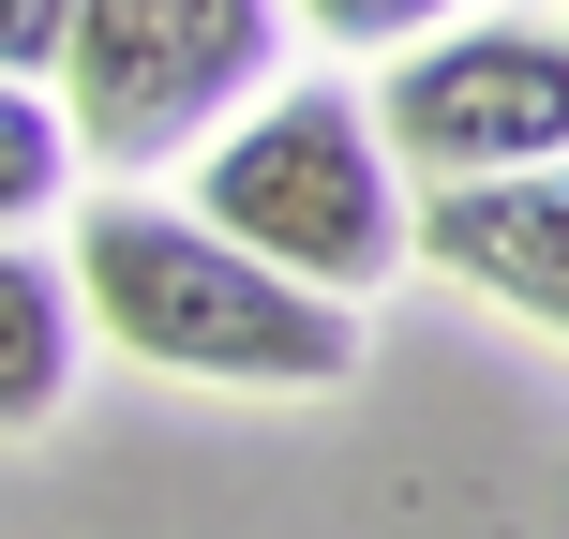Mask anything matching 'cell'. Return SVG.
<instances>
[{
	"mask_svg": "<svg viewBox=\"0 0 569 539\" xmlns=\"http://www.w3.org/2000/svg\"><path fill=\"white\" fill-rule=\"evenodd\" d=\"M76 315L150 375H196V390H345L360 375V300L330 285H284L270 256H240L226 226L166 196H90L76 210Z\"/></svg>",
	"mask_w": 569,
	"mask_h": 539,
	"instance_id": "obj_1",
	"label": "cell"
},
{
	"mask_svg": "<svg viewBox=\"0 0 569 539\" xmlns=\"http://www.w3.org/2000/svg\"><path fill=\"white\" fill-rule=\"evenodd\" d=\"M196 226H226L240 256H270L284 285H330V300H375L420 240H405V166L375 136L360 90H256L226 136L196 150Z\"/></svg>",
	"mask_w": 569,
	"mask_h": 539,
	"instance_id": "obj_2",
	"label": "cell"
},
{
	"mask_svg": "<svg viewBox=\"0 0 569 539\" xmlns=\"http://www.w3.org/2000/svg\"><path fill=\"white\" fill-rule=\"evenodd\" d=\"M284 30H300L284 0H76L46 90L90 166H180L270 90Z\"/></svg>",
	"mask_w": 569,
	"mask_h": 539,
	"instance_id": "obj_3",
	"label": "cell"
},
{
	"mask_svg": "<svg viewBox=\"0 0 569 539\" xmlns=\"http://www.w3.org/2000/svg\"><path fill=\"white\" fill-rule=\"evenodd\" d=\"M405 180H525L569 150V30L540 16H450L390 60V106H375Z\"/></svg>",
	"mask_w": 569,
	"mask_h": 539,
	"instance_id": "obj_4",
	"label": "cell"
},
{
	"mask_svg": "<svg viewBox=\"0 0 569 539\" xmlns=\"http://www.w3.org/2000/svg\"><path fill=\"white\" fill-rule=\"evenodd\" d=\"M405 240L465 300H495V315L569 345V150L525 166V180H435V210H405Z\"/></svg>",
	"mask_w": 569,
	"mask_h": 539,
	"instance_id": "obj_5",
	"label": "cell"
},
{
	"mask_svg": "<svg viewBox=\"0 0 569 539\" xmlns=\"http://www.w3.org/2000/svg\"><path fill=\"white\" fill-rule=\"evenodd\" d=\"M76 345H90L76 270L30 256V240L0 226V435H46L60 405H76Z\"/></svg>",
	"mask_w": 569,
	"mask_h": 539,
	"instance_id": "obj_6",
	"label": "cell"
},
{
	"mask_svg": "<svg viewBox=\"0 0 569 539\" xmlns=\"http://www.w3.org/2000/svg\"><path fill=\"white\" fill-rule=\"evenodd\" d=\"M60 180H76V120L46 76H0V226H46Z\"/></svg>",
	"mask_w": 569,
	"mask_h": 539,
	"instance_id": "obj_7",
	"label": "cell"
},
{
	"mask_svg": "<svg viewBox=\"0 0 569 539\" xmlns=\"http://www.w3.org/2000/svg\"><path fill=\"white\" fill-rule=\"evenodd\" d=\"M300 30H330V46H420V30H450L465 0H284Z\"/></svg>",
	"mask_w": 569,
	"mask_h": 539,
	"instance_id": "obj_8",
	"label": "cell"
},
{
	"mask_svg": "<svg viewBox=\"0 0 569 539\" xmlns=\"http://www.w3.org/2000/svg\"><path fill=\"white\" fill-rule=\"evenodd\" d=\"M60 16L76 0H0V76H60Z\"/></svg>",
	"mask_w": 569,
	"mask_h": 539,
	"instance_id": "obj_9",
	"label": "cell"
}]
</instances>
